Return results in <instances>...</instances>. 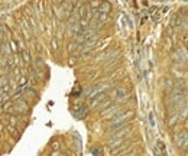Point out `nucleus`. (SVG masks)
I'll return each mask as SVG.
<instances>
[{"instance_id":"nucleus-18","label":"nucleus","mask_w":188,"mask_h":156,"mask_svg":"<svg viewBox=\"0 0 188 156\" xmlns=\"http://www.w3.org/2000/svg\"><path fill=\"white\" fill-rule=\"evenodd\" d=\"M23 59H25V62H29V52L28 51H23Z\"/></svg>"},{"instance_id":"nucleus-4","label":"nucleus","mask_w":188,"mask_h":156,"mask_svg":"<svg viewBox=\"0 0 188 156\" xmlns=\"http://www.w3.org/2000/svg\"><path fill=\"white\" fill-rule=\"evenodd\" d=\"M88 111H90V108H88V107L81 106V107H78V108H77V111H74V117H77V119H84V117L88 114Z\"/></svg>"},{"instance_id":"nucleus-3","label":"nucleus","mask_w":188,"mask_h":156,"mask_svg":"<svg viewBox=\"0 0 188 156\" xmlns=\"http://www.w3.org/2000/svg\"><path fill=\"white\" fill-rule=\"evenodd\" d=\"M175 143L179 146V147H185L188 144V133L187 131H181V133H176L175 137H174Z\"/></svg>"},{"instance_id":"nucleus-21","label":"nucleus","mask_w":188,"mask_h":156,"mask_svg":"<svg viewBox=\"0 0 188 156\" xmlns=\"http://www.w3.org/2000/svg\"><path fill=\"white\" fill-rule=\"evenodd\" d=\"M80 2H85V0H80Z\"/></svg>"},{"instance_id":"nucleus-16","label":"nucleus","mask_w":188,"mask_h":156,"mask_svg":"<svg viewBox=\"0 0 188 156\" xmlns=\"http://www.w3.org/2000/svg\"><path fill=\"white\" fill-rule=\"evenodd\" d=\"M116 58H117V54H116V52H114V55H113V58H112V57H110V58H109V59H107V61H106V67H110V64H113V62H114V59H116Z\"/></svg>"},{"instance_id":"nucleus-8","label":"nucleus","mask_w":188,"mask_h":156,"mask_svg":"<svg viewBox=\"0 0 188 156\" xmlns=\"http://www.w3.org/2000/svg\"><path fill=\"white\" fill-rule=\"evenodd\" d=\"M82 31H84V28L81 26V23H80V22H77V23H72V25H71V29H69V32H71L72 35H75V33L78 35V33H81Z\"/></svg>"},{"instance_id":"nucleus-14","label":"nucleus","mask_w":188,"mask_h":156,"mask_svg":"<svg viewBox=\"0 0 188 156\" xmlns=\"http://www.w3.org/2000/svg\"><path fill=\"white\" fill-rule=\"evenodd\" d=\"M9 52H10V46L9 45H6V42H2V55H9Z\"/></svg>"},{"instance_id":"nucleus-20","label":"nucleus","mask_w":188,"mask_h":156,"mask_svg":"<svg viewBox=\"0 0 188 156\" xmlns=\"http://www.w3.org/2000/svg\"><path fill=\"white\" fill-rule=\"evenodd\" d=\"M149 124H151V127H153V126H155V121H153V114H152V113L149 114Z\"/></svg>"},{"instance_id":"nucleus-5","label":"nucleus","mask_w":188,"mask_h":156,"mask_svg":"<svg viewBox=\"0 0 188 156\" xmlns=\"http://www.w3.org/2000/svg\"><path fill=\"white\" fill-rule=\"evenodd\" d=\"M129 131H130V129L126 126L125 129H120V130H117V131H116V133L112 136V139H114V140H122V139H123V137H125V136L129 133Z\"/></svg>"},{"instance_id":"nucleus-10","label":"nucleus","mask_w":188,"mask_h":156,"mask_svg":"<svg viewBox=\"0 0 188 156\" xmlns=\"http://www.w3.org/2000/svg\"><path fill=\"white\" fill-rule=\"evenodd\" d=\"M15 106H16V107H18V108H19V110L22 111V113L28 110V104H26V103H25L23 100H18V101L15 103Z\"/></svg>"},{"instance_id":"nucleus-19","label":"nucleus","mask_w":188,"mask_h":156,"mask_svg":"<svg viewBox=\"0 0 188 156\" xmlns=\"http://www.w3.org/2000/svg\"><path fill=\"white\" fill-rule=\"evenodd\" d=\"M36 67H38V68L44 67V61H42L41 58H36Z\"/></svg>"},{"instance_id":"nucleus-11","label":"nucleus","mask_w":188,"mask_h":156,"mask_svg":"<svg viewBox=\"0 0 188 156\" xmlns=\"http://www.w3.org/2000/svg\"><path fill=\"white\" fill-rule=\"evenodd\" d=\"M110 9H112V6H110V3H107V2H104V3H101V5L99 6V10H100V12H106V13H109Z\"/></svg>"},{"instance_id":"nucleus-2","label":"nucleus","mask_w":188,"mask_h":156,"mask_svg":"<svg viewBox=\"0 0 188 156\" xmlns=\"http://www.w3.org/2000/svg\"><path fill=\"white\" fill-rule=\"evenodd\" d=\"M174 59H175L178 64H181V65H188V54H187V51L178 49V51L174 54Z\"/></svg>"},{"instance_id":"nucleus-6","label":"nucleus","mask_w":188,"mask_h":156,"mask_svg":"<svg viewBox=\"0 0 188 156\" xmlns=\"http://www.w3.org/2000/svg\"><path fill=\"white\" fill-rule=\"evenodd\" d=\"M132 116V111H126V113H119L117 116L113 117V123H120V121H126V119H129Z\"/></svg>"},{"instance_id":"nucleus-1","label":"nucleus","mask_w":188,"mask_h":156,"mask_svg":"<svg viewBox=\"0 0 188 156\" xmlns=\"http://www.w3.org/2000/svg\"><path fill=\"white\" fill-rule=\"evenodd\" d=\"M96 31H99L96 26H90V28H85L81 33H78L77 35V38H75V41H77V44H84L85 41H88L90 38H93L94 35H96Z\"/></svg>"},{"instance_id":"nucleus-9","label":"nucleus","mask_w":188,"mask_h":156,"mask_svg":"<svg viewBox=\"0 0 188 156\" xmlns=\"http://www.w3.org/2000/svg\"><path fill=\"white\" fill-rule=\"evenodd\" d=\"M119 113H122V110L119 108V107H113V108H109V110H106L104 113H103V116L104 117H113L114 114H119Z\"/></svg>"},{"instance_id":"nucleus-15","label":"nucleus","mask_w":188,"mask_h":156,"mask_svg":"<svg viewBox=\"0 0 188 156\" xmlns=\"http://www.w3.org/2000/svg\"><path fill=\"white\" fill-rule=\"evenodd\" d=\"M126 95V90H123V88H117V91H116V97L117 98H123Z\"/></svg>"},{"instance_id":"nucleus-7","label":"nucleus","mask_w":188,"mask_h":156,"mask_svg":"<svg viewBox=\"0 0 188 156\" xmlns=\"http://www.w3.org/2000/svg\"><path fill=\"white\" fill-rule=\"evenodd\" d=\"M181 97H182L181 88H175V90L172 91V94H171V101H172V103H176V101L181 100Z\"/></svg>"},{"instance_id":"nucleus-17","label":"nucleus","mask_w":188,"mask_h":156,"mask_svg":"<svg viewBox=\"0 0 188 156\" xmlns=\"http://www.w3.org/2000/svg\"><path fill=\"white\" fill-rule=\"evenodd\" d=\"M101 152H103V150H101L100 147H93V149H91V153H93V155H101Z\"/></svg>"},{"instance_id":"nucleus-13","label":"nucleus","mask_w":188,"mask_h":156,"mask_svg":"<svg viewBox=\"0 0 188 156\" xmlns=\"http://www.w3.org/2000/svg\"><path fill=\"white\" fill-rule=\"evenodd\" d=\"M9 90V80H6V77L3 75L2 77V91H6Z\"/></svg>"},{"instance_id":"nucleus-12","label":"nucleus","mask_w":188,"mask_h":156,"mask_svg":"<svg viewBox=\"0 0 188 156\" xmlns=\"http://www.w3.org/2000/svg\"><path fill=\"white\" fill-rule=\"evenodd\" d=\"M163 85H165V91H172V85H174V82H172V80L166 78V80L163 81Z\"/></svg>"}]
</instances>
